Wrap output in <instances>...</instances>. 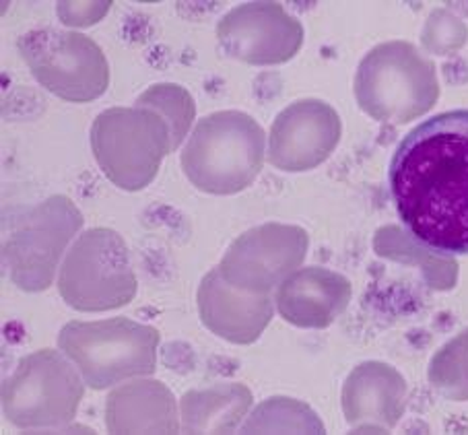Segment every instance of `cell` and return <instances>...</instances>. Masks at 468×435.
<instances>
[{
    "label": "cell",
    "instance_id": "cell-1",
    "mask_svg": "<svg viewBox=\"0 0 468 435\" xmlns=\"http://www.w3.org/2000/svg\"><path fill=\"white\" fill-rule=\"evenodd\" d=\"M388 184L419 244L443 256L468 254V110L415 126L394 151Z\"/></svg>",
    "mask_w": 468,
    "mask_h": 435
},
{
    "label": "cell",
    "instance_id": "cell-2",
    "mask_svg": "<svg viewBox=\"0 0 468 435\" xmlns=\"http://www.w3.org/2000/svg\"><path fill=\"white\" fill-rule=\"evenodd\" d=\"M264 155L262 126L246 111L225 110L198 120L180 161L195 188L208 195H236L261 175Z\"/></svg>",
    "mask_w": 468,
    "mask_h": 435
},
{
    "label": "cell",
    "instance_id": "cell-3",
    "mask_svg": "<svg viewBox=\"0 0 468 435\" xmlns=\"http://www.w3.org/2000/svg\"><path fill=\"white\" fill-rule=\"evenodd\" d=\"M440 98L435 64L402 39L363 56L355 75V100L378 122L405 124L430 111Z\"/></svg>",
    "mask_w": 468,
    "mask_h": 435
},
{
    "label": "cell",
    "instance_id": "cell-4",
    "mask_svg": "<svg viewBox=\"0 0 468 435\" xmlns=\"http://www.w3.org/2000/svg\"><path fill=\"white\" fill-rule=\"evenodd\" d=\"M157 345V330L131 318L69 322L58 336L60 351L93 390L155 372Z\"/></svg>",
    "mask_w": 468,
    "mask_h": 435
},
{
    "label": "cell",
    "instance_id": "cell-5",
    "mask_svg": "<svg viewBox=\"0 0 468 435\" xmlns=\"http://www.w3.org/2000/svg\"><path fill=\"white\" fill-rule=\"evenodd\" d=\"M91 149L114 186L136 192L155 180L161 161L172 153V136L155 110L112 108L95 118Z\"/></svg>",
    "mask_w": 468,
    "mask_h": 435
},
{
    "label": "cell",
    "instance_id": "cell-6",
    "mask_svg": "<svg viewBox=\"0 0 468 435\" xmlns=\"http://www.w3.org/2000/svg\"><path fill=\"white\" fill-rule=\"evenodd\" d=\"M62 300L79 312H103L126 305L136 295V277L124 239L95 228L69 249L58 277Z\"/></svg>",
    "mask_w": 468,
    "mask_h": 435
},
{
    "label": "cell",
    "instance_id": "cell-7",
    "mask_svg": "<svg viewBox=\"0 0 468 435\" xmlns=\"http://www.w3.org/2000/svg\"><path fill=\"white\" fill-rule=\"evenodd\" d=\"M79 374L64 353H31L3 386L5 417L21 430H52L70 423L85 392V380Z\"/></svg>",
    "mask_w": 468,
    "mask_h": 435
},
{
    "label": "cell",
    "instance_id": "cell-8",
    "mask_svg": "<svg viewBox=\"0 0 468 435\" xmlns=\"http://www.w3.org/2000/svg\"><path fill=\"white\" fill-rule=\"evenodd\" d=\"M19 52L37 83L64 101L85 103L108 91L106 54L83 34L36 29L19 39Z\"/></svg>",
    "mask_w": 468,
    "mask_h": 435
},
{
    "label": "cell",
    "instance_id": "cell-9",
    "mask_svg": "<svg viewBox=\"0 0 468 435\" xmlns=\"http://www.w3.org/2000/svg\"><path fill=\"white\" fill-rule=\"evenodd\" d=\"M80 225L83 217L64 196L48 198L23 217L5 244V260L15 283L29 292L50 285L56 264Z\"/></svg>",
    "mask_w": 468,
    "mask_h": 435
},
{
    "label": "cell",
    "instance_id": "cell-10",
    "mask_svg": "<svg viewBox=\"0 0 468 435\" xmlns=\"http://www.w3.org/2000/svg\"><path fill=\"white\" fill-rule=\"evenodd\" d=\"M308 244V231L297 225L266 223L233 241L217 269L239 292L269 295L303 262Z\"/></svg>",
    "mask_w": 468,
    "mask_h": 435
},
{
    "label": "cell",
    "instance_id": "cell-11",
    "mask_svg": "<svg viewBox=\"0 0 468 435\" xmlns=\"http://www.w3.org/2000/svg\"><path fill=\"white\" fill-rule=\"evenodd\" d=\"M302 21L279 3H246L231 9L217 26L221 50L256 67L283 64L303 46Z\"/></svg>",
    "mask_w": 468,
    "mask_h": 435
},
{
    "label": "cell",
    "instance_id": "cell-12",
    "mask_svg": "<svg viewBox=\"0 0 468 435\" xmlns=\"http://www.w3.org/2000/svg\"><path fill=\"white\" fill-rule=\"evenodd\" d=\"M341 116L322 100H300L274 118L269 159L281 172H310L333 155L341 143Z\"/></svg>",
    "mask_w": 468,
    "mask_h": 435
},
{
    "label": "cell",
    "instance_id": "cell-13",
    "mask_svg": "<svg viewBox=\"0 0 468 435\" xmlns=\"http://www.w3.org/2000/svg\"><path fill=\"white\" fill-rule=\"evenodd\" d=\"M407 382L392 366L367 361L355 367L343 388V413L353 431H390L405 413Z\"/></svg>",
    "mask_w": 468,
    "mask_h": 435
},
{
    "label": "cell",
    "instance_id": "cell-14",
    "mask_svg": "<svg viewBox=\"0 0 468 435\" xmlns=\"http://www.w3.org/2000/svg\"><path fill=\"white\" fill-rule=\"evenodd\" d=\"M198 312L213 334L236 345H250L258 341L272 320V300L271 293L239 292L221 277L219 269H213L200 281Z\"/></svg>",
    "mask_w": 468,
    "mask_h": 435
},
{
    "label": "cell",
    "instance_id": "cell-15",
    "mask_svg": "<svg viewBox=\"0 0 468 435\" xmlns=\"http://www.w3.org/2000/svg\"><path fill=\"white\" fill-rule=\"evenodd\" d=\"M351 281L324 267L295 271L277 289V310L289 324L326 328L351 302Z\"/></svg>",
    "mask_w": 468,
    "mask_h": 435
},
{
    "label": "cell",
    "instance_id": "cell-16",
    "mask_svg": "<svg viewBox=\"0 0 468 435\" xmlns=\"http://www.w3.org/2000/svg\"><path fill=\"white\" fill-rule=\"evenodd\" d=\"M106 421L112 433H176L174 397L161 382H134L110 394Z\"/></svg>",
    "mask_w": 468,
    "mask_h": 435
},
{
    "label": "cell",
    "instance_id": "cell-17",
    "mask_svg": "<svg viewBox=\"0 0 468 435\" xmlns=\"http://www.w3.org/2000/svg\"><path fill=\"white\" fill-rule=\"evenodd\" d=\"M252 405V394L241 384H219L207 390L186 392L182 398L184 431L229 433Z\"/></svg>",
    "mask_w": 468,
    "mask_h": 435
},
{
    "label": "cell",
    "instance_id": "cell-18",
    "mask_svg": "<svg viewBox=\"0 0 468 435\" xmlns=\"http://www.w3.org/2000/svg\"><path fill=\"white\" fill-rule=\"evenodd\" d=\"M136 106L151 108L155 110L157 114L164 116L169 126V136H172V151L180 147L197 114V106L192 95L186 91L184 87L174 83H159L149 87V90L136 100Z\"/></svg>",
    "mask_w": 468,
    "mask_h": 435
},
{
    "label": "cell",
    "instance_id": "cell-19",
    "mask_svg": "<svg viewBox=\"0 0 468 435\" xmlns=\"http://www.w3.org/2000/svg\"><path fill=\"white\" fill-rule=\"evenodd\" d=\"M430 380L443 397L468 400V330L441 346L431 359Z\"/></svg>",
    "mask_w": 468,
    "mask_h": 435
}]
</instances>
